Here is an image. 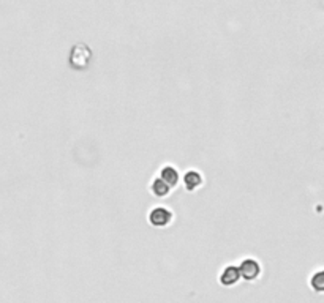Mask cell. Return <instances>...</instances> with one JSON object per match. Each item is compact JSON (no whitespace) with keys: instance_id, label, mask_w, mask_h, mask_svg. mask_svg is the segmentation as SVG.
Wrapping results in <instances>:
<instances>
[{"instance_id":"cell-1","label":"cell","mask_w":324,"mask_h":303,"mask_svg":"<svg viewBox=\"0 0 324 303\" xmlns=\"http://www.w3.org/2000/svg\"><path fill=\"white\" fill-rule=\"evenodd\" d=\"M92 60V51L85 45H76L70 52V65L75 70H84Z\"/></svg>"},{"instance_id":"cell-2","label":"cell","mask_w":324,"mask_h":303,"mask_svg":"<svg viewBox=\"0 0 324 303\" xmlns=\"http://www.w3.org/2000/svg\"><path fill=\"white\" fill-rule=\"evenodd\" d=\"M237 269H239L241 278H245V279H255V278L260 276V273H261L260 264H258L256 261H253V259H247V261H244Z\"/></svg>"},{"instance_id":"cell-3","label":"cell","mask_w":324,"mask_h":303,"mask_svg":"<svg viewBox=\"0 0 324 303\" xmlns=\"http://www.w3.org/2000/svg\"><path fill=\"white\" fill-rule=\"evenodd\" d=\"M171 212H168L166 208H154L149 215V221L155 227H165L171 223Z\"/></svg>"},{"instance_id":"cell-4","label":"cell","mask_w":324,"mask_h":303,"mask_svg":"<svg viewBox=\"0 0 324 303\" xmlns=\"http://www.w3.org/2000/svg\"><path fill=\"white\" fill-rule=\"evenodd\" d=\"M241 278V273H239V269L234 267V265H229V267H226L223 270V273L220 275V283L223 284V286H232V284H236Z\"/></svg>"},{"instance_id":"cell-5","label":"cell","mask_w":324,"mask_h":303,"mask_svg":"<svg viewBox=\"0 0 324 303\" xmlns=\"http://www.w3.org/2000/svg\"><path fill=\"white\" fill-rule=\"evenodd\" d=\"M160 179H163L171 188L176 186L177 180H179V174H177V170L171 166H165L163 169H161V172H160Z\"/></svg>"},{"instance_id":"cell-6","label":"cell","mask_w":324,"mask_h":303,"mask_svg":"<svg viewBox=\"0 0 324 303\" xmlns=\"http://www.w3.org/2000/svg\"><path fill=\"white\" fill-rule=\"evenodd\" d=\"M184 183L187 186L188 191H193V189H196L198 186H200L203 183V179H201V174L195 172V170H190V172L185 174L184 177Z\"/></svg>"},{"instance_id":"cell-7","label":"cell","mask_w":324,"mask_h":303,"mask_svg":"<svg viewBox=\"0 0 324 303\" xmlns=\"http://www.w3.org/2000/svg\"><path fill=\"white\" fill-rule=\"evenodd\" d=\"M152 191H154V194L155 196H160V198H163V196H166L169 191H171V186L163 180V179H155L154 180V183H152Z\"/></svg>"},{"instance_id":"cell-8","label":"cell","mask_w":324,"mask_h":303,"mask_svg":"<svg viewBox=\"0 0 324 303\" xmlns=\"http://www.w3.org/2000/svg\"><path fill=\"white\" fill-rule=\"evenodd\" d=\"M310 284H312V288H313L316 292H321V291H322V273H321V272L316 273V275L312 278Z\"/></svg>"}]
</instances>
